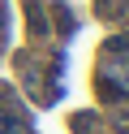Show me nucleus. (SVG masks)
<instances>
[{
    "mask_svg": "<svg viewBox=\"0 0 129 134\" xmlns=\"http://www.w3.org/2000/svg\"><path fill=\"white\" fill-rule=\"evenodd\" d=\"M0 134H13V117L9 113H0Z\"/></svg>",
    "mask_w": 129,
    "mask_h": 134,
    "instance_id": "nucleus-1",
    "label": "nucleus"
}]
</instances>
